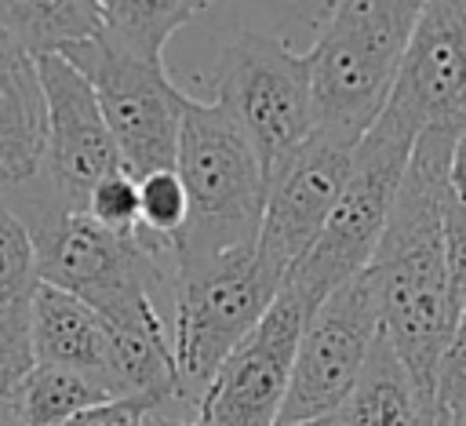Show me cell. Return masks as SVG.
I'll return each instance as SVG.
<instances>
[{"instance_id": "1", "label": "cell", "mask_w": 466, "mask_h": 426, "mask_svg": "<svg viewBox=\"0 0 466 426\" xmlns=\"http://www.w3.org/2000/svg\"><path fill=\"white\" fill-rule=\"evenodd\" d=\"M455 138L459 135L444 131H422L415 138L390 226L368 266L379 284L382 331L426 397H433L437 364L462 309L444 255V200Z\"/></svg>"}, {"instance_id": "2", "label": "cell", "mask_w": 466, "mask_h": 426, "mask_svg": "<svg viewBox=\"0 0 466 426\" xmlns=\"http://www.w3.org/2000/svg\"><path fill=\"white\" fill-rule=\"evenodd\" d=\"M4 204L33 237L40 284L84 299L109 324L164 317L160 299L175 295V251L167 240L146 229L113 233L87 211H66L44 178L11 193Z\"/></svg>"}, {"instance_id": "3", "label": "cell", "mask_w": 466, "mask_h": 426, "mask_svg": "<svg viewBox=\"0 0 466 426\" xmlns=\"http://www.w3.org/2000/svg\"><path fill=\"white\" fill-rule=\"evenodd\" d=\"M175 171L189 197V218L171 244L175 273L258 244L266 171L251 138L218 102L186 98Z\"/></svg>"}, {"instance_id": "4", "label": "cell", "mask_w": 466, "mask_h": 426, "mask_svg": "<svg viewBox=\"0 0 466 426\" xmlns=\"http://www.w3.org/2000/svg\"><path fill=\"white\" fill-rule=\"evenodd\" d=\"M422 7L426 0H339L328 11L306 51L320 135L357 146L386 113Z\"/></svg>"}, {"instance_id": "5", "label": "cell", "mask_w": 466, "mask_h": 426, "mask_svg": "<svg viewBox=\"0 0 466 426\" xmlns=\"http://www.w3.org/2000/svg\"><path fill=\"white\" fill-rule=\"evenodd\" d=\"M415 138L419 131L386 106V113L353 146V167L335 211L328 215L317 244L284 277V288H291L309 309L371 266L390 226Z\"/></svg>"}, {"instance_id": "6", "label": "cell", "mask_w": 466, "mask_h": 426, "mask_svg": "<svg viewBox=\"0 0 466 426\" xmlns=\"http://www.w3.org/2000/svg\"><path fill=\"white\" fill-rule=\"evenodd\" d=\"M280 284L284 273H277L258 255V244L175 273L171 346L182 382V408L189 419H197V408L226 357L266 317L280 295Z\"/></svg>"}, {"instance_id": "7", "label": "cell", "mask_w": 466, "mask_h": 426, "mask_svg": "<svg viewBox=\"0 0 466 426\" xmlns=\"http://www.w3.org/2000/svg\"><path fill=\"white\" fill-rule=\"evenodd\" d=\"M211 91L251 138L266 175L317 131L309 58L277 36H233L215 58Z\"/></svg>"}, {"instance_id": "8", "label": "cell", "mask_w": 466, "mask_h": 426, "mask_svg": "<svg viewBox=\"0 0 466 426\" xmlns=\"http://www.w3.org/2000/svg\"><path fill=\"white\" fill-rule=\"evenodd\" d=\"M66 58L91 80L124 171L146 178L175 167L186 91H178L164 69V58H146L98 36L69 47Z\"/></svg>"}, {"instance_id": "9", "label": "cell", "mask_w": 466, "mask_h": 426, "mask_svg": "<svg viewBox=\"0 0 466 426\" xmlns=\"http://www.w3.org/2000/svg\"><path fill=\"white\" fill-rule=\"evenodd\" d=\"M382 335L379 284L371 269L335 288L309 317L280 419L335 415L357 386L375 339Z\"/></svg>"}, {"instance_id": "10", "label": "cell", "mask_w": 466, "mask_h": 426, "mask_svg": "<svg viewBox=\"0 0 466 426\" xmlns=\"http://www.w3.org/2000/svg\"><path fill=\"white\" fill-rule=\"evenodd\" d=\"M309 317L313 309L280 284L266 317L211 379L197 419L204 426H273L280 419Z\"/></svg>"}, {"instance_id": "11", "label": "cell", "mask_w": 466, "mask_h": 426, "mask_svg": "<svg viewBox=\"0 0 466 426\" xmlns=\"http://www.w3.org/2000/svg\"><path fill=\"white\" fill-rule=\"evenodd\" d=\"M36 66L47 98V157L40 178L58 208L84 211L91 189L124 167L120 149L91 80L66 55H44Z\"/></svg>"}, {"instance_id": "12", "label": "cell", "mask_w": 466, "mask_h": 426, "mask_svg": "<svg viewBox=\"0 0 466 426\" xmlns=\"http://www.w3.org/2000/svg\"><path fill=\"white\" fill-rule=\"evenodd\" d=\"M353 167V146L313 131L291 157L266 175V211L258 229V255L277 269L291 266L317 244L328 215L335 211Z\"/></svg>"}, {"instance_id": "13", "label": "cell", "mask_w": 466, "mask_h": 426, "mask_svg": "<svg viewBox=\"0 0 466 426\" xmlns=\"http://www.w3.org/2000/svg\"><path fill=\"white\" fill-rule=\"evenodd\" d=\"M390 109H397L419 135L466 131V0H426Z\"/></svg>"}, {"instance_id": "14", "label": "cell", "mask_w": 466, "mask_h": 426, "mask_svg": "<svg viewBox=\"0 0 466 426\" xmlns=\"http://www.w3.org/2000/svg\"><path fill=\"white\" fill-rule=\"evenodd\" d=\"M47 157V98L36 58L0 29V200L33 186Z\"/></svg>"}, {"instance_id": "15", "label": "cell", "mask_w": 466, "mask_h": 426, "mask_svg": "<svg viewBox=\"0 0 466 426\" xmlns=\"http://www.w3.org/2000/svg\"><path fill=\"white\" fill-rule=\"evenodd\" d=\"M29 339L36 364L87 371L109 386V328L84 299L51 284H36L29 299Z\"/></svg>"}, {"instance_id": "16", "label": "cell", "mask_w": 466, "mask_h": 426, "mask_svg": "<svg viewBox=\"0 0 466 426\" xmlns=\"http://www.w3.org/2000/svg\"><path fill=\"white\" fill-rule=\"evenodd\" d=\"M430 404L433 397H426L415 386L411 371L404 368V360L397 357L393 342L382 331L368 353L357 386L350 390V397L335 415L339 426H419Z\"/></svg>"}, {"instance_id": "17", "label": "cell", "mask_w": 466, "mask_h": 426, "mask_svg": "<svg viewBox=\"0 0 466 426\" xmlns=\"http://www.w3.org/2000/svg\"><path fill=\"white\" fill-rule=\"evenodd\" d=\"M102 25L106 18L95 0H0V29L33 58L98 40Z\"/></svg>"}, {"instance_id": "18", "label": "cell", "mask_w": 466, "mask_h": 426, "mask_svg": "<svg viewBox=\"0 0 466 426\" xmlns=\"http://www.w3.org/2000/svg\"><path fill=\"white\" fill-rule=\"evenodd\" d=\"M106 401H113V390L102 379L58 364H36L22 386V426H62Z\"/></svg>"}, {"instance_id": "19", "label": "cell", "mask_w": 466, "mask_h": 426, "mask_svg": "<svg viewBox=\"0 0 466 426\" xmlns=\"http://www.w3.org/2000/svg\"><path fill=\"white\" fill-rule=\"evenodd\" d=\"M204 7L208 0H120L106 15L102 36L124 51L164 58V44L171 40V33L182 29Z\"/></svg>"}, {"instance_id": "20", "label": "cell", "mask_w": 466, "mask_h": 426, "mask_svg": "<svg viewBox=\"0 0 466 426\" xmlns=\"http://www.w3.org/2000/svg\"><path fill=\"white\" fill-rule=\"evenodd\" d=\"M36 368L29 302L0 309V426H22V386Z\"/></svg>"}, {"instance_id": "21", "label": "cell", "mask_w": 466, "mask_h": 426, "mask_svg": "<svg viewBox=\"0 0 466 426\" xmlns=\"http://www.w3.org/2000/svg\"><path fill=\"white\" fill-rule=\"evenodd\" d=\"M40 284L36 248L25 222L0 200V309L25 306Z\"/></svg>"}, {"instance_id": "22", "label": "cell", "mask_w": 466, "mask_h": 426, "mask_svg": "<svg viewBox=\"0 0 466 426\" xmlns=\"http://www.w3.org/2000/svg\"><path fill=\"white\" fill-rule=\"evenodd\" d=\"M138 197H142V229L175 244V237L182 233L189 218V197H186L178 171L167 167V171H153L138 178Z\"/></svg>"}, {"instance_id": "23", "label": "cell", "mask_w": 466, "mask_h": 426, "mask_svg": "<svg viewBox=\"0 0 466 426\" xmlns=\"http://www.w3.org/2000/svg\"><path fill=\"white\" fill-rule=\"evenodd\" d=\"M84 211H87L98 226H106V229H113V233H138V229H142L138 178H135L131 171H124V167L113 171V175H106V178L91 189Z\"/></svg>"}, {"instance_id": "24", "label": "cell", "mask_w": 466, "mask_h": 426, "mask_svg": "<svg viewBox=\"0 0 466 426\" xmlns=\"http://www.w3.org/2000/svg\"><path fill=\"white\" fill-rule=\"evenodd\" d=\"M433 401L451 415L459 404H466V302L459 309L455 331L444 346V357L437 364V382H433Z\"/></svg>"}, {"instance_id": "25", "label": "cell", "mask_w": 466, "mask_h": 426, "mask_svg": "<svg viewBox=\"0 0 466 426\" xmlns=\"http://www.w3.org/2000/svg\"><path fill=\"white\" fill-rule=\"evenodd\" d=\"M444 255H448V273L451 288L459 295V306L466 302V208H459L448 193L444 200Z\"/></svg>"}, {"instance_id": "26", "label": "cell", "mask_w": 466, "mask_h": 426, "mask_svg": "<svg viewBox=\"0 0 466 426\" xmlns=\"http://www.w3.org/2000/svg\"><path fill=\"white\" fill-rule=\"evenodd\" d=\"M146 411H153V408L142 404V401L113 397V401H106V404H95V408L73 415V419L62 422V426H142Z\"/></svg>"}, {"instance_id": "27", "label": "cell", "mask_w": 466, "mask_h": 426, "mask_svg": "<svg viewBox=\"0 0 466 426\" xmlns=\"http://www.w3.org/2000/svg\"><path fill=\"white\" fill-rule=\"evenodd\" d=\"M448 193L459 208H466V131L455 138L451 149V167H448Z\"/></svg>"}, {"instance_id": "28", "label": "cell", "mask_w": 466, "mask_h": 426, "mask_svg": "<svg viewBox=\"0 0 466 426\" xmlns=\"http://www.w3.org/2000/svg\"><path fill=\"white\" fill-rule=\"evenodd\" d=\"M142 426H204L200 419H182V415H167V411H146Z\"/></svg>"}, {"instance_id": "29", "label": "cell", "mask_w": 466, "mask_h": 426, "mask_svg": "<svg viewBox=\"0 0 466 426\" xmlns=\"http://www.w3.org/2000/svg\"><path fill=\"white\" fill-rule=\"evenodd\" d=\"M273 426H339V415H320V419H277Z\"/></svg>"}, {"instance_id": "30", "label": "cell", "mask_w": 466, "mask_h": 426, "mask_svg": "<svg viewBox=\"0 0 466 426\" xmlns=\"http://www.w3.org/2000/svg\"><path fill=\"white\" fill-rule=\"evenodd\" d=\"M419 426H451V415L433 401V404L426 408V415H422V422H419Z\"/></svg>"}, {"instance_id": "31", "label": "cell", "mask_w": 466, "mask_h": 426, "mask_svg": "<svg viewBox=\"0 0 466 426\" xmlns=\"http://www.w3.org/2000/svg\"><path fill=\"white\" fill-rule=\"evenodd\" d=\"M451 426H466V404H459V408L451 411Z\"/></svg>"}, {"instance_id": "32", "label": "cell", "mask_w": 466, "mask_h": 426, "mask_svg": "<svg viewBox=\"0 0 466 426\" xmlns=\"http://www.w3.org/2000/svg\"><path fill=\"white\" fill-rule=\"evenodd\" d=\"M95 4H98V7H102V18H106V15H109V11H113V7H116V4H120V0H95Z\"/></svg>"}]
</instances>
